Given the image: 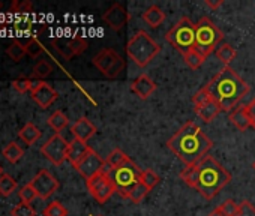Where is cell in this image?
<instances>
[{"label": "cell", "mask_w": 255, "mask_h": 216, "mask_svg": "<svg viewBox=\"0 0 255 216\" xmlns=\"http://www.w3.org/2000/svg\"><path fill=\"white\" fill-rule=\"evenodd\" d=\"M180 179L206 200H212L231 182V174L212 156H206L198 164L186 167L180 173Z\"/></svg>", "instance_id": "cell-1"}, {"label": "cell", "mask_w": 255, "mask_h": 216, "mask_svg": "<svg viewBox=\"0 0 255 216\" xmlns=\"http://www.w3.org/2000/svg\"><path fill=\"white\" fill-rule=\"evenodd\" d=\"M167 146L186 167H191L207 156L213 143L197 123L188 122L167 141Z\"/></svg>", "instance_id": "cell-2"}, {"label": "cell", "mask_w": 255, "mask_h": 216, "mask_svg": "<svg viewBox=\"0 0 255 216\" xmlns=\"http://www.w3.org/2000/svg\"><path fill=\"white\" fill-rule=\"evenodd\" d=\"M210 98L221 107V111H233L249 92V86L230 66L222 68L206 86Z\"/></svg>", "instance_id": "cell-3"}, {"label": "cell", "mask_w": 255, "mask_h": 216, "mask_svg": "<svg viewBox=\"0 0 255 216\" xmlns=\"http://www.w3.org/2000/svg\"><path fill=\"white\" fill-rule=\"evenodd\" d=\"M126 53L137 66L146 68L161 53V45L147 32L138 30L128 41Z\"/></svg>", "instance_id": "cell-4"}, {"label": "cell", "mask_w": 255, "mask_h": 216, "mask_svg": "<svg viewBox=\"0 0 255 216\" xmlns=\"http://www.w3.org/2000/svg\"><path fill=\"white\" fill-rule=\"evenodd\" d=\"M222 39H224V33L210 18L201 17L198 23H195V48L204 57L216 51Z\"/></svg>", "instance_id": "cell-5"}, {"label": "cell", "mask_w": 255, "mask_h": 216, "mask_svg": "<svg viewBox=\"0 0 255 216\" xmlns=\"http://www.w3.org/2000/svg\"><path fill=\"white\" fill-rule=\"evenodd\" d=\"M108 177L111 179L116 192L123 197L128 198L129 192L141 182V168H138V165H135L132 161L128 162L122 167L117 168H111V170H104Z\"/></svg>", "instance_id": "cell-6"}, {"label": "cell", "mask_w": 255, "mask_h": 216, "mask_svg": "<svg viewBox=\"0 0 255 216\" xmlns=\"http://www.w3.org/2000/svg\"><path fill=\"white\" fill-rule=\"evenodd\" d=\"M165 39L180 54L195 48V24L188 17H182L171 30L167 32Z\"/></svg>", "instance_id": "cell-7"}, {"label": "cell", "mask_w": 255, "mask_h": 216, "mask_svg": "<svg viewBox=\"0 0 255 216\" xmlns=\"http://www.w3.org/2000/svg\"><path fill=\"white\" fill-rule=\"evenodd\" d=\"M95 68L107 78L114 80L117 78L122 71L126 68V60L113 48H104L93 57Z\"/></svg>", "instance_id": "cell-8"}, {"label": "cell", "mask_w": 255, "mask_h": 216, "mask_svg": "<svg viewBox=\"0 0 255 216\" xmlns=\"http://www.w3.org/2000/svg\"><path fill=\"white\" fill-rule=\"evenodd\" d=\"M68 147L69 143L63 138L62 134H54L50 137L44 146L41 147V153L54 165H62L68 159Z\"/></svg>", "instance_id": "cell-9"}, {"label": "cell", "mask_w": 255, "mask_h": 216, "mask_svg": "<svg viewBox=\"0 0 255 216\" xmlns=\"http://www.w3.org/2000/svg\"><path fill=\"white\" fill-rule=\"evenodd\" d=\"M86 183H87V189H89L90 195L101 204L107 203L111 198V195L116 192V188L105 171L98 173L92 179L86 180Z\"/></svg>", "instance_id": "cell-10"}, {"label": "cell", "mask_w": 255, "mask_h": 216, "mask_svg": "<svg viewBox=\"0 0 255 216\" xmlns=\"http://www.w3.org/2000/svg\"><path fill=\"white\" fill-rule=\"evenodd\" d=\"M51 44L57 50V53L66 60H71L72 57L83 54L87 50V45H89L87 41L84 38H81V36H74V38H69V39L57 38V39H53Z\"/></svg>", "instance_id": "cell-11"}, {"label": "cell", "mask_w": 255, "mask_h": 216, "mask_svg": "<svg viewBox=\"0 0 255 216\" xmlns=\"http://www.w3.org/2000/svg\"><path fill=\"white\" fill-rule=\"evenodd\" d=\"M30 186L35 189L36 195L42 200L50 198L57 189H59V182L57 179L48 171V170H41L30 182Z\"/></svg>", "instance_id": "cell-12"}, {"label": "cell", "mask_w": 255, "mask_h": 216, "mask_svg": "<svg viewBox=\"0 0 255 216\" xmlns=\"http://www.w3.org/2000/svg\"><path fill=\"white\" fill-rule=\"evenodd\" d=\"M86 180L92 179L93 176H96L98 173L104 171L105 168V159H102L93 149H90L87 152V155L74 167Z\"/></svg>", "instance_id": "cell-13"}, {"label": "cell", "mask_w": 255, "mask_h": 216, "mask_svg": "<svg viewBox=\"0 0 255 216\" xmlns=\"http://www.w3.org/2000/svg\"><path fill=\"white\" fill-rule=\"evenodd\" d=\"M102 20L110 29H113L114 32H119L128 24V21H129V14H128L126 8L122 6L120 3H113L104 12Z\"/></svg>", "instance_id": "cell-14"}, {"label": "cell", "mask_w": 255, "mask_h": 216, "mask_svg": "<svg viewBox=\"0 0 255 216\" xmlns=\"http://www.w3.org/2000/svg\"><path fill=\"white\" fill-rule=\"evenodd\" d=\"M30 95H32V99L41 108H48L59 98V93L45 81H38L36 87L30 92Z\"/></svg>", "instance_id": "cell-15"}, {"label": "cell", "mask_w": 255, "mask_h": 216, "mask_svg": "<svg viewBox=\"0 0 255 216\" xmlns=\"http://www.w3.org/2000/svg\"><path fill=\"white\" fill-rule=\"evenodd\" d=\"M71 134L74 138L87 143L96 134V126L87 117H81L71 126Z\"/></svg>", "instance_id": "cell-16"}, {"label": "cell", "mask_w": 255, "mask_h": 216, "mask_svg": "<svg viewBox=\"0 0 255 216\" xmlns=\"http://www.w3.org/2000/svg\"><path fill=\"white\" fill-rule=\"evenodd\" d=\"M156 90V84L155 81L147 75V74H141L132 84H131V92H134L140 99H147L150 98V95Z\"/></svg>", "instance_id": "cell-17"}, {"label": "cell", "mask_w": 255, "mask_h": 216, "mask_svg": "<svg viewBox=\"0 0 255 216\" xmlns=\"http://www.w3.org/2000/svg\"><path fill=\"white\" fill-rule=\"evenodd\" d=\"M230 122L239 129V131H246L248 128L252 126V119L248 105L237 107L230 113Z\"/></svg>", "instance_id": "cell-18"}, {"label": "cell", "mask_w": 255, "mask_h": 216, "mask_svg": "<svg viewBox=\"0 0 255 216\" xmlns=\"http://www.w3.org/2000/svg\"><path fill=\"white\" fill-rule=\"evenodd\" d=\"M92 147H89V144L84 143V141H80L77 138L71 140L69 141V147H68V161L75 167L87 155V152Z\"/></svg>", "instance_id": "cell-19"}, {"label": "cell", "mask_w": 255, "mask_h": 216, "mask_svg": "<svg viewBox=\"0 0 255 216\" xmlns=\"http://www.w3.org/2000/svg\"><path fill=\"white\" fill-rule=\"evenodd\" d=\"M195 108V113H197V116L203 120V122H206V123H210L219 113H221V107L210 98L207 102H204V104H201V105H198V107H194Z\"/></svg>", "instance_id": "cell-20"}, {"label": "cell", "mask_w": 255, "mask_h": 216, "mask_svg": "<svg viewBox=\"0 0 255 216\" xmlns=\"http://www.w3.org/2000/svg\"><path fill=\"white\" fill-rule=\"evenodd\" d=\"M141 18H143V21H144L149 27L156 29V27H159V26L165 21V12H164L158 5H152V6H149V8L143 12Z\"/></svg>", "instance_id": "cell-21"}, {"label": "cell", "mask_w": 255, "mask_h": 216, "mask_svg": "<svg viewBox=\"0 0 255 216\" xmlns=\"http://www.w3.org/2000/svg\"><path fill=\"white\" fill-rule=\"evenodd\" d=\"M128 162H131L129 156H128L125 152H122L120 149H114L105 159V168L104 170H111V168H117L122 167Z\"/></svg>", "instance_id": "cell-22"}, {"label": "cell", "mask_w": 255, "mask_h": 216, "mask_svg": "<svg viewBox=\"0 0 255 216\" xmlns=\"http://www.w3.org/2000/svg\"><path fill=\"white\" fill-rule=\"evenodd\" d=\"M18 137L27 144V146H33L39 138H41V131L36 128V125L33 123H26L21 131L18 132Z\"/></svg>", "instance_id": "cell-23"}, {"label": "cell", "mask_w": 255, "mask_h": 216, "mask_svg": "<svg viewBox=\"0 0 255 216\" xmlns=\"http://www.w3.org/2000/svg\"><path fill=\"white\" fill-rule=\"evenodd\" d=\"M47 122H48V126H50L51 129L56 131V134H60V132L65 131V129L68 128V125H69L68 116H66L63 111H60V110L54 111V113L48 117Z\"/></svg>", "instance_id": "cell-24"}, {"label": "cell", "mask_w": 255, "mask_h": 216, "mask_svg": "<svg viewBox=\"0 0 255 216\" xmlns=\"http://www.w3.org/2000/svg\"><path fill=\"white\" fill-rule=\"evenodd\" d=\"M3 158L11 162V164H17L23 156H24V150L20 147V144H17L15 141H11L5 149H3Z\"/></svg>", "instance_id": "cell-25"}, {"label": "cell", "mask_w": 255, "mask_h": 216, "mask_svg": "<svg viewBox=\"0 0 255 216\" xmlns=\"http://www.w3.org/2000/svg\"><path fill=\"white\" fill-rule=\"evenodd\" d=\"M216 57L222 62V63H225V65H230L234 59H236V56H237V51H236V48H233L230 44H221L218 48H216Z\"/></svg>", "instance_id": "cell-26"}, {"label": "cell", "mask_w": 255, "mask_h": 216, "mask_svg": "<svg viewBox=\"0 0 255 216\" xmlns=\"http://www.w3.org/2000/svg\"><path fill=\"white\" fill-rule=\"evenodd\" d=\"M183 56V59H185V63L191 68V69H198L203 63H204V60H206V57L197 50V48H191L189 51H186L185 54H182Z\"/></svg>", "instance_id": "cell-27"}, {"label": "cell", "mask_w": 255, "mask_h": 216, "mask_svg": "<svg viewBox=\"0 0 255 216\" xmlns=\"http://www.w3.org/2000/svg\"><path fill=\"white\" fill-rule=\"evenodd\" d=\"M6 54H8V57H9L12 62L18 63L20 60H23V57H24L27 53H26V48H24L17 39H14V41L9 44V47L6 48Z\"/></svg>", "instance_id": "cell-28"}, {"label": "cell", "mask_w": 255, "mask_h": 216, "mask_svg": "<svg viewBox=\"0 0 255 216\" xmlns=\"http://www.w3.org/2000/svg\"><path fill=\"white\" fill-rule=\"evenodd\" d=\"M17 188V182L6 173L0 176V195L2 197H9Z\"/></svg>", "instance_id": "cell-29"}, {"label": "cell", "mask_w": 255, "mask_h": 216, "mask_svg": "<svg viewBox=\"0 0 255 216\" xmlns=\"http://www.w3.org/2000/svg\"><path fill=\"white\" fill-rule=\"evenodd\" d=\"M51 72H53V66H51L47 60H39V62L33 66L32 75H33V78L44 80V78L50 77Z\"/></svg>", "instance_id": "cell-30"}, {"label": "cell", "mask_w": 255, "mask_h": 216, "mask_svg": "<svg viewBox=\"0 0 255 216\" xmlns=\"http://www.w3.org/2000/svg\"><path fill=\"white\" fill-rule=\"evenodd\" d=\"M150 192V189L144 185V183H138L131 192H129V195H128V200H131L134 204H138V203H141L146 197H147V194Z\"/></svg>", "instance_id": "cell-31"}, {"label": "cell", "mask_w": 255, "mask_h": 216, "mask_svg": "<svg viewBox=\"0 0 255 216\" xmlns=\"http://www.w3.org/2000/svg\"><path fill=\"white\" fill-rule=\"evenodd\" d=\"M36 84H38V81H33L32 78H17L12 81V87L20 93L32 92L36 87Z\"/></svg>", "instance_id": "cell-32"}, {"label": "cell", "mask_w": 255, "mask_h": 216, "mask_svg": "<svg viewBox=\"0 0 255 216\" xmlns=\"http://www.w3.org/2000/svg\"><path fill=\"white\" fill-rule=\"evenodd\" d=\"M44 216H68V210H66V207L62 203L53 201V203H50L45 207Z\"/></svg>", "instance_id": "cell-33"}, {"label": "cell", "mask_w": 255, "mask_h": 216, "mask_svg": "<svg viewBox=\"0 0 255 216\" xmlns=\"http://www.w3.org/2000/svg\"><path fill=\"white\" fill-rule=\"evenodd\" d=\"M161 182V177L153 170H143L141 171V183H144L150 191Z\"/></svg>", "instance_id": "cell-34"}, {"label": "cell", "mask_w": 255, "mask_h": 216, "mask_svg": "<svg viewBox=\"0 0 255 216\" xmlns=\"http://www.w3.org/2000/svg\"><path fill=\"white\" fill-rule=\"evenodd\" d=\"M11 216H35V209L27 203H20L12 207Z\"/></svg>", "instance_id": "cell-35"}, {"label": "cell", "mask_w": 255, "mask_h": 216, "mask_svg": "<svg viewBox=\"0 0 255 216\" xmlns=\"http://www.w3.org/2000/svg\"><path fill=\"white\" fill-rule=\"evenodd\" d=\"M42 51H44V47H42V44H41L36 38H32L30 42L26 45V53H27L30 57H33V59L39 57V56L42 54Z\"/></svg>", "instance_id": "cell-36"}, {"label": "cell", "mask_w": 255, "mask_h": 216, "mask_svg": "<svg viewBox=\"0 0 255 216\" xmlns=\"http://www.w3.org/2000/svg\"><path fill=\"white\" fill-rule=\"evenodd\" d=\"M18 195H20V198H21V203H27V204H30V203L38 197L36 192H35V189L30 186V183H27L26 186H23V188L20 189Z\"/></svg>", "instance_id": "cell-37"}, {"label": "cell", "mask_w": 255, "mask_h": 216, "mask_svg": "<svg viewBox=\"0 0 255 216\" xmlns=\"http://www.w3.org/2000/svg\"><path fill=\"white\" fill-rule=\"evenodd\" d=\"M219 210L225 215V216H237L239 212V204H236L233 200H227L219 206Z\"/></svg>", "instance_id": "cell-38"}, {"label": "cell", "mask_w": 255, "mask_h": 216, "mask_svg": "<svg viewBox=\"0 0 255 216\" xmlns=\"http://www.w3.org/2000/svg\"><path fill=\"white\" fill-rule=\"evenodd\" d=\"M237 216H255V206H254L251 201L243 200V201L239 204Z\"/></svg>", "instance_id": "cell-39"}, {"label": "cell", "mask_w": 255, "mask_h": 216, "mask_svg": "<svg viewBox=\"0 0 255 216\" xmlns=\"http://www.w3.org/2000/svg\"><path fill=\"white\" fill-rule=\"evenodd\" d=\"M209 99H210V95H209L207 89L203 87V89H200L198 92L194 93V96H192V104H194V107H198V105L207 102Z\"/></svg>", "instance_id": "cell-40"}, {"label": "cell", "mask_w": 255, "mask_h": 216, "mask_svg": "<svg viewBox=\"0 0 255 216\" xmlns=\"http://www.w3.org/2000/svg\"><path fill=\"white\" fill-rule=\"evenodd\" d=\"M11 11L12 12H20V14L33 12V5L30 2H27V0H24V2H14Z\"/></svg>", "instance_id": "cell-41"}, {"label": "cell", "mask_w": 255, "mask_h": 216, "mask_svg": "<svg viewBox=\"0 0 255 216\" xmlns=\"http://www.w3.org/2000/svg\"><path fill=\"white\" fill-rule=\"evenodd\" d=\"M248 108H249L251 119H252V126H254V129H255V98L248 104Z\"/></svg>", "instance_id": "cell-42"}, {"label": "cell", "mask_w": 255, "mask_h": 216, "mask_svg": "<svg viewBox=\"0 0 255 216\" xmlns=\"http://www.w3.org/2000/svg\"><path fill=\"white\" fill-rule=\"evenodd\" d=\"M204 5L209 6V8H212V9H216V8H219L221 5H224V0H219V2H210V0H206Z\"/></svg>", "instance_id": "cell-43"}, {"label": "cell", "mask_w": 255, "mask_h": 216, "mask_svg": "<svg viewBox=\"0 0 255 216\" xmlns=\"http://www.w3.org/2000/svg\"><path fill=\"white\" fill-rule=\"evenodd\" d=\"M209 216H225V215L219 210V207H216L215 210H212V212L209 213Z\"/></svg>", "instance_id": "cell-44"}, {"label": "cell", "mask_w": 255, "mask_h": 216, "mask_svg": "<svg viewBox=\"0 0 255 216\" xmlns=\"http://www.w3.org/2000/svg\"><path fill=\"white\" fill-rule=\"evenodd\" d=\"M2 174H3V168H2V167H0V176H2Z\"/></svg>", "instance_id": "cell-45"}, {"label": "cell", "mask_w": 255, "mask_h": 216, "mask_svg": "<svg viewBox=\"0 0 255 216\" xmlns=\"http://www.w3.org/2000/svg\"><path fill=\"white\" fill-rule=\"evenodd\" d=\"M2 8H3V3H2V2H0V9H2Z\"/></svg>", "instance_id": "cell-46"}, {"label": "cell", "mask_w": 255, "mask_h": 216, "mask_svg": "<svg viewBox=\"0 0 255 216\" xmlns=\"http://www.w3.org/2000/svg\"><path fill=\"white\" fill-rule=\"evenodd\" d=\"M252 168H254V170H255V162H254V164H252Z\"/></svg>", "instance_id": "cell-47"}, {"label": "cell", "mask_w": 255, "mask_h": 216, "mask_svg": "<svg viewBox=\"0 0 255 216\" xmlns=\"http://www.w3.org/2000/svg\"><path fill=\"white\" fill-rule=\"evenodd\" d=\"M92 216H102V215H92Z\"/></svg>", "instance_id": "cell-48"}]
</instances>
